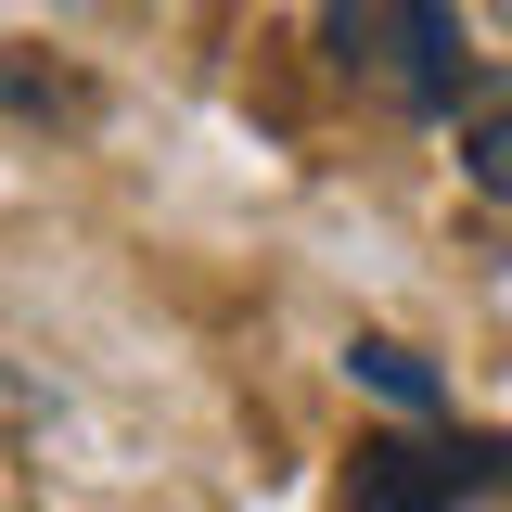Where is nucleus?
<instances>
[{
    "label": "nucleus",
    "mask_w": 512,
    "mask_h": 512,
    "mask_svg": "<svg viewBox=\"0 0 512 512\" xmlns=\"http://www.w3.org/2000/svg\"><path fill=\"white\" fill-rule=\"evenodd\" d=\"M474 500H512V436H372L333 487V512H474Z\"/></svg>",
    "instance_id": "f03ea898"
},
{
    "label": "nucleus",
    "mask_w": 512,
    "mask_h": 512,
    "mask_svg": "<svg viewBox=\"0 0 512 512\" xmlns=\"http://www.w3.org/2000/svg\"><path fill=\"white\" fill-rule=\"evenodd\" d=\"M39 410H52V397H39V384H26V372H13V359H0V436H26Z\"/></svg>",
    "instance_id": "39448f33"
},
{
    "label": "nucleus",
    "mask_w": 512,
    "mask_h": 512,
    "mask_svg": "<svg viewBox=\"0 0 512 512\" xmlns=\"http://www.w3.org/2000/svg\"><path fill=\"white\" fill-rule=\"evenodd\" d=\"M461 167L487 205H512V77H474L461 90Z\"/></svg>",
    "instance_id": "7ed1b4c3"
},
{
    "label": "nucleus",
    "mask_w": 512,
    "mask_h": 512,
    "mask_svg": "<svg viewBox=\"0 0 512 512\" xmlns=\"http://www.w3.org/2000/svg\"><path fill=\"white\" fill-rule=\"evenodd\" d=\"M320 52L346 90H372L384 116H461V13L448 0H333L320 13Z\"/></svg>",
    "instance_id": "f257e3e1"
},
{
    "label": "nucleus",
    "mask_w": 512,
    "mask_h": 512,
    "mask_svg": "<svg viewBox=\"0 0 512 512\" xmlns=\"http://www.w3.org/2000/svg\"><path fill=\"white\" fill-rule=\"evenodd\" d=\"M500 26H512V0H500Z\"/></svg>",
    "instance_id": "423d86ee"
},
{
    "label": "nucleus",
    "mask_w": 512,
    "mask_h": 512,
    "mask_svg": "<svg viewBox=\"0 0 512 512\" xmlns=\"http://www.w3.org/2000/svg\"><path fill=\"white\" fill-rule=\"evenodd\" d=\"M346 372L372 384L384 410H410V423H436V410H448V384L423 372V359H410V346H397V333H359V346H346Z\"/></svg>",
    "instance_id": "20e7f679"
}]
</instances>
